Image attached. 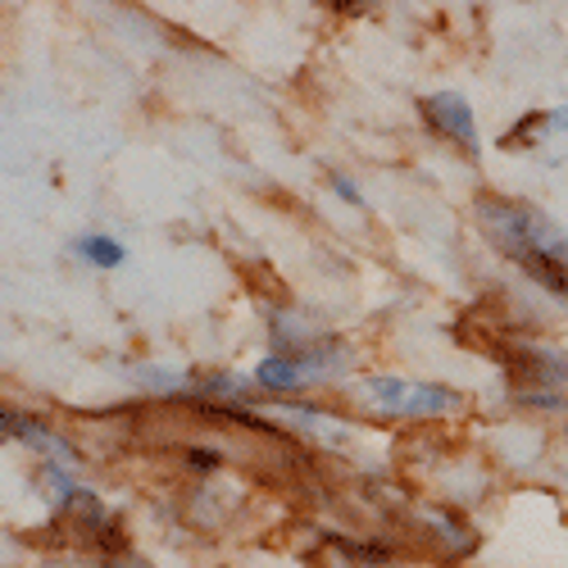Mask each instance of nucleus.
Here are the masks:
<instances>
[{
	"mask_svg": "<svg viewBox=\"0 0 568 568\" xmlns=\"http://www.w3.org/2000/svg\"><path fill=\"white\" fill-rule=\"evenodd\" d=\"M524 405H532V409H564L568 400L555 396V392H524Z\"/></svg>",
	"mask_w": 568,
	"mask_h": 568,
	"instance_id": "2eb2a0df",
	"label": "nucleus"
},
{
	"mask_svg": "<svg viewBox=\"0 0 568 568\" xmlns=\"http://www.w3.org/2000/svg\"><path fill=\"white\" fill-rule=\"evenodd\" d=\"M19 418H23V409L0 400V442H14L19 437Z\"/></svg>",
	"mask_w": 568,
	"mask_h": 568,
	"instance_id": "ddd939ff",
	"label": "nucleus"
},
{
	"mask_svg": "<svg viewBox=\"0 0 568 568\" xmlns=\"http://www.w3.org/2000/svg\"><path fill=\"white\" fill-rule=\"evenodd\" d=\"M500 359H505V377L514 387L524 392H555L568 383V355L555 351V346H541V342H500Z\"/></svg>",
	"mask_w": 568,
	"mask_h": 568,
	"instance_id": "7ed1b4c3",
	"label": "nucleus"
},
{
	"mask_svg": "<svg viewBox=\"0 0 568 568\" xmlns=\"http://www.w3.org/2000/svg\"><path fill=\"white\" fill-rule=\"evenodd\" d=\"M73 255L82 264H91V268H101V273H110V268H119L128 260L123 242H119V236H110V232H82L73 242Z\"/></svg>",
	"mask_w": 568,
	"mask_h": 568,
	"instance_id": "9d476101",
	"label": "nucleus"
},
{
	"mask_svg": "<svg viewBox=\"0 0 568 568\" xmlns=\"http://www.w3.org/2000/svg\"><path fill=\"white\" fill-rule=\"evenodd\" d=\"M105 568H155V564H151V559H141V555H132V550H123V555H110Z\"/></svg>",
	"mask_w": 568,
	"mask_h": 568,
	"instance_id": "dca6fc26",
	"label": "nucleus"
},
{
	"mask_svg": "<svg viewBox=\"0 0 568 568\" xmlns=\"http://www.w3.org/2000/svg\"><path fill=\"white\" fill-rule=\"evenodd\" d=\"M327 186L346 201V205H364V192H359V182L355 178H346V173H327Z\"/></svg>",
	"mask_w": 568,
	"mask_h": 568,
	"instance_id": "f8f14e48",
	"label": "nucleus"
},
{
	"mask_svg": "<svg viewBox=\"0 0 568 568\" xmlns=\"http://www.w3.org/2000/svg\"><path fill=\"white\" fill-rule=\"evenodd\" d=\"M251 383L260 392H273V396H292V392H305L310 387L296 355H268V359H260L255 373H251Z\"/></svg>",
	"mask_w": 568,
	"mask_h": 568,
	"instance_id": "1a4fd4ad",
	"label": "nucleus"
},
{
	"mask_svg": "<svg viewBox=\"0 0 568 568\" xmlns=\"http://www.w3.org/2000/svg\"><path fill=\"white\" fill-rule=\"evenodd\" d=\"M182 455H186V464H192V468H205V473L223 464V455H219V450H205V446H186Z\"/></svg>",
	"mask_w": 568,
	"mask_h": 568,
	"instance_id": "4468645a",
	"label": "nucleus"
},
{
	"mask_svg": "<svg viewBox=\"0 0 568 568\" xmlns=\"http://www.w3.org/2000/svg\"><path fill=\"white\" fill-rule=\"evenodd\" d=\"M296 359H301V368H305V383H310V387L337 383V377H346V373L355 368V351H351V342H337V337H323L318 346L301 351Z\"/></svg>",
	"mask_w": 568,
	"mask_h": 568,
	"instance_id": "0eeeda50",
	"label": "nucleus"
},
{
	"mask_svg": "<svg viewBox=\"0 0 568 568\" xmlns=\"http://www.w3.org/2000/svg\"><path fill=\"white\" fill-rule=\"evenodd\" d=\"M500 146H505V151H509V146H537L550 164L568 160V110H550V114L524 119L514 132L500 136Z\"/></svg>",
	"mask_w": 568,
	"mask_h": 568,
	"instance_id": "39448f33",
	"label": "nucleus"
},
{
	"mask_svg": "<svg viewBox=\"0 0 568 568\" xmlns=\"http://www.w3.org/2000/svg\"><path fill=\"white\" fill-rule=\"evenodd\" d=\"M478 227L487 242L514 260L532 282H541L546 292L568 301V236L555 227L541 210L514 196H483L478 201Z\"/></svg>",
	"mask_w": 568,
	"mask_h": 568,
	"instance_id": "f257e3e1",
	"label": "nucleus"
},
{
	"mask_svg": "<svg viewBox=\"0 0 568 568\" xmlns=\"http://www.w3.org/2000/svg\"><path fill=\"white\" fill-rule=\"evenodd\" d=\"M268 337H273V346H282L277 355H301V351H310V346H318L327 337V323L314 310L287 305V310L268 314Z\"/></svg>",
	"mask_w": 568,
	"mask_h": 568,
	"instance_id": "423d86ee",
	"label": "nucleus"
},
{
	"mask_svg": "<svg viewBox=\"0 0 568 568\" xmlns=\"http://www.w3.org/2000/svg\"><path fill=\"white\" fill-rule=\"evenodd\" d=\"M132 377H136V383L146 387L151 396H178V392L192 387V383H186V377H182L178 368H160V364H141Z\"/></svg>",
	"mask_w": 568,
	"mask_h": 568,
	"instance_id": "9b49d317",
	"label": "nucleus"
},
{
	"mask_svg": "<svg viewBox=\"0 0 568 568\" xmlns=\"http://www.w3.org/2000/svg\"><path fill=\"white\" fill-rule=\"evenodd\" d=\"M418 524L433 532V541H442V555H450V559H459V555H468L473 546H478V537H473V528L464 524L459 514H450V509L428 505V509L418 514Z\"/></svg>",
	"mask_w": 568,
	"mask_h": 568,
	"instance_id": "6e6552de",
	"label": "nucleus"
},
{
	"mask_svg": "<svg viewBox=\"0 0 568 568\" xmlns=\"http://www.w3.org/2000/svg\"><path fill=\"white\" fill-rule=\"evenodd\" d=\"M359 396L387 418H446L464 409V396L446 383H409V377H364Z\"/></svg>",
	"mask_w": 568,
	"mask_h": 568,
	"instance_id": "f03ea898",
	"label": "nucleus"
},
{
	"mask_svg": "<svg viewBox=\"0 0 568 568\" xmlns=\"http://www.w3.org/2000/svg\"><path fill=\"white\" fill-rule=\"evenodd\" d=\"M423 119L437 136H446L455 151L464 155H478L483 141H478V119H473V105L459 97V91H428V97L418 101Z\"/></svg>",
	"mask_w": 568,
	"mask_h": 568,
	"instance_id": "20e7f679",
	"label": "nucleus"
}]
</instances>
